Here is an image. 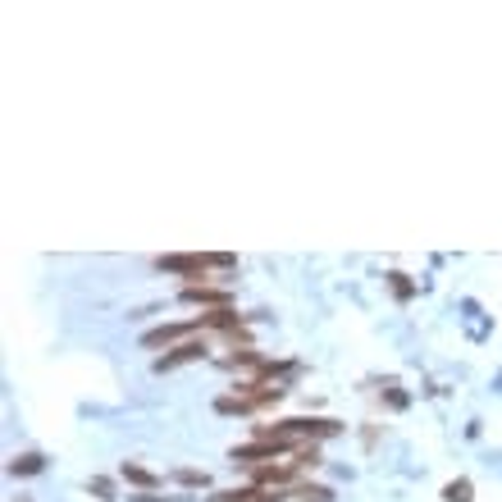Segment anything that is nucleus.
<instances>
[{
	"instance_id": "obj_2",
	"label": "nucleus",
	"mask_w": 502,
	"mask_h": 502,
	"mask_svg": "<svg viewBox=\"0 0 502 502\" xmlns=\"http://www.w3.org/2000/svg\"><path fill=\"white\" fill-rule=\"evenodd\" d=\"M201 356H205V342H201V338H187V342L169 347L165 356H156V370L165 375V370H178V366H187V361H201Z\"/></svg>"
},
{
	"instance_id": "obj_16",
	"label": "nucleus",
	"mask_w": 502,
	"mask_h": 502,
	"mask_svg": "<svg viewBox=\"0 0 502 502\" xmlns=\"http://www.w3.org/2000/svg\"><path fill=\"white\" fill-rule=\"evenodd\" d=\"M178 479H183L187 488H196V484L205 488V470H178Z\"/></svg>"
},
{
	"instance_id": "obj_12",
	"label": "nucleus",
	"mask_w": 502,
	"mask_h": 502,
	"mask_svg": "<svg viewBox=\"0 0 502 502\" xmlns=\"http://www.w3.org/2000/svg\"><path fill=\"white\" fill-rule=\"evenodd\" d=\"M256 497V484H247V488H224V493H214V502H251Z\"/></svg>"
},
{
	"instance_id": "obj_14",
	"label": "nucleus",
	"mask_w": 502,
	"mask_h": 502,
	"mask_svg": "<svg viewBox=\"0 0 502 502\" xmlns=\"http://www.w3.org/2000/svg\"><path fill=\"white\" fill-rule=\"evenodd\" d=\"M297 470H306V466H320V448L311 443V448H297V461H293Z\"/></svg>"
},
{
	"instance_id": "obj_13",
	"label": "nucleus",
	"mask_w": 502,
	"mask_h": 502,
	"mask_svg": "<svg viewBox=\"0 0 502 502\" xmlns=\"http://www.w3.org/2000/svg\"><path fill=\"white\" fill-rule=\"evenodd\" d=\"M443 497H448V502H470V479H452V484L443 488Z\"/></svg>"
},
{
	"instance_id": "obj_11",
	"label": "nucleus",
	"mask_w": 502,
	"mask_h": 502,
	"mask_svg": "<svg viewBox=\"0 0 502 502\" xmlns=\"http://www.w3.org/2000/svg\"><path fill=\"white\" fill-rule=\"evenodd\" d=\"M10 470H14V475H37V470H41V457H37V452H23V457H14Z\"/></svg>"
},
{
	"instance_id": "obj_8",
	"label": "nucleus",
	"mask_w": 502,
	"mask_h": 502,
	"mask_svg": "<svg viewBox=\"0 0 502 502\" xmlns=\"http://www.w3.org/2000/svg\"><path fill=\"white\" fill-rule=\"evenodd\" d=\"M119 475H123L128 484H137V488H147V493L156 488V475H151L147 466H137V461H123V466H119Z\"/></svg>"
},
{
	"instance_id": "obj_7",
	"label": "nucleus",
	"mask_w": 502,
	"mask_h": 502,
	"mask_svg": "<svg viewBox=\"0 0 502 502\" xmlns=\"http://www.w3.org/2000/svg\"><path fill=\"white\" fill-rule=\"evenodd\" d=\"M214 411H220V415H247V411H256V402L247 397V393H224V397H214Z\"/></svg>"
},
{
	"instance_id": "obj_1",
	"label": "nucleus",
	"mask_w": 502,
	"mask_h": 502,
	"mask_svg": "<svg viewBox=\"0 0 502 502\" xmlns=\"http://www.w3.org/2000/svg\"><path fill=\"white\" fill-rule=\"evenodd\" d=\"M283 429L297 434V439H333V434H342V424L329 420V415H297V420H283Z\"/></svg>"
},
{
	"instance_id": "obj_18",
	"label": "nucleus",
	"mask_w": 502,
	"mask_h": 502,
	"mask_svg": "<svg viewBox=\"0 0 502 502\" xmlns=\"http://www.w3.org/2000/svg\"><path fill=\"white\" fill-rule=\"evenodd\" d=\"M251 502H283V493H278V488H256Z\"/></svg>"
},
{
	"instance_id": "obj_3",
	"label": "nucleus",
	"mask_w": 502,
	"mask_h": 502,
	"mask_svg": "<svg viewBox=\"0 0 502 502\" xmlns=\"http://www.w3.org/2000/svg\"><path fill=\"white\" fill-rule=\"evenodd\" d=\"M196 329H201V320H192V324H160V329H151L147 338H141V347H151V351L165 347V351H169V347L187 342V333H196Z\"/></svg>"
},
{
	"instance_id": "obj_10",
	"label": "nucleus",
	"mask_w": 502,
	"mask_h": 502,
	"mask_svg": "<svg viewBox=\"0 0 502 502\" xmlns=\"http://www.w3.org/2000/svg\"><path fill=\"white\" fill-rule=\"evenodd\" d=\"M293 497L297 502H333V488H324V484H297Z\"/></svg>"
},
{
	"instance_id": "obj_5",
	"label": "nucleus",
	"mask_w": 502,
	"mask_h": 502,
	"mask_svg": "<svg viewBox=\"0 0 502 502\" xmlns=\"http://www.w3.org/2000/svg\"><path fill=\"white\" fill-rule=\"evenodd\" d=\"M183 302H201V306H210V311H220V306H229L233 297H229L224 288H210V283H187V288H183Z\"/></svg>"
},
{
	"instance_id": "obj_9",
	"label": "nucleus",
	"mask_w": 502,
	"mask_h": 502,
	"mask_svg": "<svg viewBox=\"0 0 502 502\" xmlns=\"http://www.w3.org/2000/svg\"><path fill=\"white\" fill-rule=\"evenodd\" d=\"M224 366H229V370H265V361H260V351H256V347H242V351H233Z\"/></svg>"
},
{
	"instance_id": "obj_6",
	"label": "nucleus",
	"mask_w": 502,
	"mask_h": 502,
	"mask_svg": "<svg viewBox=\"0 0 502 502\" xmlns=\"http://www.w3.org/2000/svg\"><path fill=\"white\" fill-rule=\"evenodd\" d=\"M293 470H297V466L265 461V466H251V479H256V488H278V484H293Z\"/></svg>"
},
{
	"instance_id": "obj_15",
	"label": "nucleus",
	"mask_w": 502,
	"mask_h": 502,
	"mask_svg": "<svg viewBox=\"0 0 502 502\" xmlns=\"http://www.w3.org/2000/svg\"><path fill=\"white\" fill-rule=\"evenodd\" d=\"M388 283H393V293H397V297H411V278H406L402 269H393V274H388Z\"/></svg>"
},
{
	"instance_id": "obj_4",
	"label": "nucleus",
	"mask_w": 502,
	"mask_h": 502,
	"mask_svg": "<svg viewBox=\"0 0 502 502\" xmlns=\"http://www.w3.org/2000/svg\"><path fill=\"white\" fill-rule=\"evenodd\" d=\"M165 274H178V278H205V256H160L156 260Z\"/></svg>"
},
{
	"instance_id": "obj_17",
	"label": "nucleus",
	"mask_w": 502,
	"mask_h": 502,
	"mask_svg": "<svg viewBox=\"0 0 502 502\" xmlns=\"http://www.w3.org/2000/svg\"><path fill=\"white\" fill-rule=\"evenodd\" d=\"M92 493H96V497H114V484L96 475V479H92Z\"/></svg>"
}]
</instances>
